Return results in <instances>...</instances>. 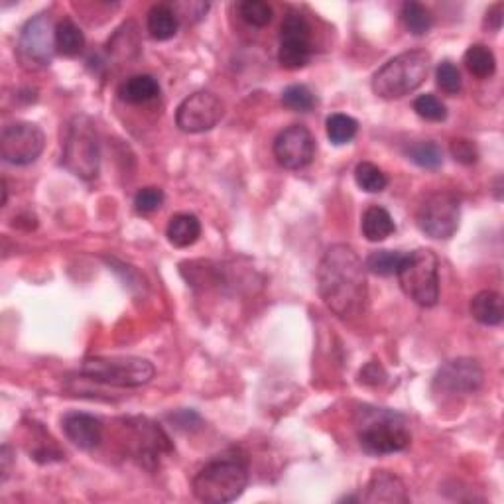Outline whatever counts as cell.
Returning <instances> with one entry per match:
<instances>
[{"label":"cell","mask_w":504,"mask_h":504,"mask_svg":"<svg viewBox=\"0 0 504 504\" xmlns=\"http://www.w3.org/2000/svg\"><path fill=\"white\" fill-rule=\"evenodd\" d=\"M430 54L422 50L404 51L392 58L373 75V91L380 99L392 101L414 93L426 81L430 72Z\"/></svg>","instance_id":"obj_3"},{"label":"cell","mask_w":504,"mask_h":504,"mask_svg":"<svg viewBox=\"0 0 504 504\" xmlns=\"http://www.w3.org/2000/svg\"><path fill=\"white\" fill-rule=\"evenodd\" d=\"M471 315L483 325H500L504 320L502 296L492 290L479 291L471 299Z\"/></svg>","instance_id":"obj_21"},{"label":"cell","mask_w":504,"mask_h":504,"mask_svg":"<svg viewBox=\"0 0 504 504\" xmlns=\"http://www.w3.org/2000/svg\"><path fill=\"white\" fill-rule=\"evenodd\" d=\"M0 461H3V483L8 479L11 475V447L4 446L3 454H0Z\"/></svg>","instance_id":"obj_36"},{"label":"cell","mask_w":504,"mask_h":504,"mask_svg":"<svg viewBox=\"0 0 504 504\" xmlns=\"http://www.w3.org/2000/svg\"><path fill=\"white\" fill-rule=\"evenodd\" d=\"M317 284L323 304L335 315L351 320L365 312L368 288L365 264L349 244H333L327 249L317 268Z\"/></svg>","instance_id":"obj_1"},{"label":"cell","mask_w":504,"mask_h":504,"mask_svg":"<svg viewBox=\"0 0 504 504\" xmlns=\"http://www.w3.org/2000/svg\"><path fill=\"white\" fill-rule=\"evenodd\" d=\"M282 103L290 111L307 112L315 107V97L307 89L306 85H290L288 89L282 93Z\"/></svg>","instance_id":"obj_30"},{"label":"cell","mask_w":504,"mask_h":504,"mask_svg":"<svg viewBox=\"0 0 504 504\" xmlns=\"http://www.w3.org/2000/svg\"><path fill=\"white\" fill-rule=\"evenodd\" d=\"M402 22L406 30L414 36H423L433 26V16L426 6L420 3H404L402 6Z\"/></svg>","instance_id":"obj_26"},{"label":"cell","mask_w":504,"mask_h":504,"mask_svg":"<svg viewBox=\"0 0 504 504\" xmlns=\"http://www.w3.org/2000/svg\"><path fill=\"white\" fill-rule=\"evenodd\" d=\"M414 111L418 112L422 119L431 122H441L447 119V107L444 105V101L431 93L420 95L418 99L414 101Z\"/></svg>","instance_id":"obj_31"},{"label":"cell","mask_w":504,"mask_h":504,"mask_svg":"<svg viewBox=\"0 0 504 504\" xmlns=\"http://www.w3.org/2000/svg\"><path fill=\"white\" fill-rule=\"evenodd\" d=\"M56 28L48 12L34 16L24 24L19 40V54L26 66L46 67L54 58Z\"/></svg>","instance_id":"obj_10"},{"label":"cell","mask_w":504,"mask_h":504,"mask_svg":"<svg viewBox=\"0 0 504 504\" xmlns=\"http://www.w3.org/2000/svg\"><path fill=\"white\" fill-rule=\"evenodd\" d=\"M225 114V105L215 93L198 91L183 99L175 111V125L188 135H199L219 125Z\"/></svg>","instance_id":"obj_11"},{"label":"cell","mask_w":504,"mask_h":504,"mask_svg":"<svg viewBox=\"0 0 504 504\" xmlns=\"http://www.w3.org/2000/svg\"><path fill=\"white\" fill-rule=\"evenodd\" d=\"M485 383V373L475 359L447 361L433 376L431 391L444 398L467 396L479 391Z\"/></svg>","instance_id":"obj_12"},{"label":"cell","mask_w":504,"mask_h":504,"mask_svg":"<svg viewBox=\"0 0 504 504\" xmlns=\"http://www.w3.org/2000/svg\"><path fill=\"white\" fill-rule=\"evenodd\" d=\"M404 256L406 254L396 251H375L367 256L365 268L376 276H392L400 268Z\"/></svg>","instance_id":"obj_27"},{"label":"cell","mask_w":504,"mask_h":504,"mask_svg":"<svg viewBox=\"0 0 504 504\" xmlns=\"http://www.w3.org/2000/svg\"><path fill=\"white\" fill-rule=\"evenodd\" d=\"M238 14L254 28H264L272 20V6L268 3H262V0H244V3L238 4Z\"/></svg>","instance_id":"obj_29"},{"label":"cell","mask_w":504,"mask_h":504,"mask_svg":"<svg viewBox=\"0 0 504 504\" xmlns=\"http://www.w3.org/2000/svg\"><path fill=\"white\" fill-rule=\"evenodd\" d=\"M160 95V83L152 75H132L119 87V97L128 105H146Z\"/></svg>","instance_id":"obj_17"},{"label":"cell","mask_w":504,"mask_h":504,"mask_svg":"<svg viewBox=\"0 0 504 504\" xmlns=\"http://www.w3.org/2000/svg\"><path fill=\"white\" fill-rule=\"evenodd\" d=\"M66 438L79 449H93L101 444L103 423L85 412H69L64 418Z\"/></svg>","instance_id":"obj_15"},{"label":"cell","mask_w":504,"mask_h":504,"mask_svg":"<svg viewBox=\"0 0 504 504\" xmlns=\"http://www.w3.org/2000/svg\"><path fill=\"white\" fill-rule=\"evenodd\" d=\"M309 24L299 12H288L280 26V48L278 61L284 69L296 72L309 64L312 59V40H309Z\"/></svg>","instance_id":"obj_13"},{"label":"cell","mask_w":504,"mask_h":504,"mask_svg":"<svg viewBox=\"0 0 504 504\" xmlns=\"http://www.w3.org/2000/svg\"><path fill=\"white\" fill-rule=\"evenodd\" d=\"M406 156H408V160H412L415 166L426 167V170H436V167L444 164L441 146L438 143H431V140H420V143L410 144L406 148Z\"/></svg>","instance_id":"obj_24"},{"label":"cell","mask_w":504,"mask_h":504,"mask_svg":"<svg viewBox=\"0 0 504 504\" xmlns=\"http://www.w3.org/2000/svg\"><path fill=\"white\" fill-rule=\"evenodd\" d=\"M406 296L422 307H433L439 299V260L433 251L418 249L404 256L396 272Z\"/></svg>","instance_id":"obj_5"},{"label":"cell","mask_w":504,"mask_h":504,"mask_svg":"<svg viewBox=\"0 0 504 504\" xmlns=\"http://www.w3.org/2000/svg\"><path fill=\"white\" fill-rule=\"evenodd\" d=\"M459 217H461V205L457 196L451 191H436L422 203L418 227L431 238L447 241L457 233Z\"/></svg>","instance_id":"obj_8"},{"label":"cell","mask_w":504,"mask_h":504,"mask_svg":"<svg viewBox=\"0 0 504 504\" xmlns=\"http://www.w3.org/2000/svg\"><path fill=\"white\" fill-rule=\"evenodd\" d=\"M361 229L367 241L383 243L396 231V225L392 215L388 213L384 207L373 205L365 211V215H362Z\"/></svg>","instance_id":"obj_20"},{"label":"cell","mask_w":504,"mask_h":504,"mask_svg":"<svg viewBox=\"0 0 504 504\" xmlns=\"http://www.w3.org/2000/svg\"><path fill=\"white\" fill-rule=\"evenodd\" d=\"M64 166L81 180H93L99 174V135H97L93 119L87 114H75L69 120L64 143Z\"/></svg>","instance_id":"obj_4"},{"label":"cell","mask_w":504,"mask_h":504,"mask_svg":"<svg viewBox=\"0 0 504 504\" xmlns=\"http://www.w3.org/2000/svg\"><path fill=\"white\" fill-rule=\"evenodd\" d=\"M408 492L400 477L391 471H375L367 485L365 502H408Z\"/></svg>","instance_id":"obj_16"},{"label":"cell","mask_w":504,"mask_h":504,"mask_svg":"<svg viewBox=\"0 0 504 504\" xmlns=\"http://www.w3.org/2000/svg\"><path fill=\"white\" fill-rule=\"evenodd\" d=\"M325 127H327V138H330L335 146L349 144L359 132V122L349 117V114H341V112L331 114V117L327 119Z\"/></svg>","instance_id":"obj_25"},{"label":"cell","mask_w":504,"mask_h":504,"mask_svg":"<svg viewBox=\"0 0 504 504\" xmlns=\"http://www.w3.org/2000/svg\"><path fill=\"white\" fill-rule=\"evenodd\" d=\"M412 436L391 412H378L359 431V444L368 455H391L410 446Z\"/></svg>","instance_id":"obj_7"},{"label":"cell","mask_w":504,"mask_h":504,"mask_svg":"<svg viewBox=\"0 0 504 504\" xmlns=\"http://www.w3.org/2000/svg\"><path fill=\"white\" fill-rule=\"evenodd\" d=\"M81 373L95 380V383L119 386V388H138L148 384L154 378L152 362L140 357H119L87 359L81 367Z\"/></svg>","instance_id":"obj_6"},{"label":"cell","mask_w":504,"mask_h":504,"mask_svg":"<svg viewBox=\"0 0 504 504\" xmlns=\"http://www.w3.org/2000/svg\"><path fill=\"white\" fill-rule=\"evenodd\" d=\"M164 191L160 188H143L135 198V207L140 215H150L162 207Z\"/></svg>","instance_id":"obj_33"},{"label":"cell","mask_w":504,"mask_h":504,"mask_svg":"<svg viewBox=\"0 0 504 504\" xmlns=\"http://www.w3.org/2000/svg\"><path fill=\"white\" fill-rule=\"evenodd\" d=\"M355 182L359 188L367 193H380V191H384L388 185L386 174L380 170L378 166L370 164V162H361L355 167Z\"/></svg>","instance_id":"obj_28"},{"label":"cell","mask_w":504,"mask_h":504,"mask_svg":"<svg viewBox=\"0 0 504 504\" xmlns=\"http://www.w3.org/2000/svg\"><path fill=\"white\" fill-rule=\"evenodd\" d=\"M166 236L178 249H188L196 244L201 236V223L196 215L191 213H178L170 219L166 229Z\"/></svg>","instance_id":"obj_19"},{"label":"cell","mask_w":504,"mask_h":504,"mask_svg":"<svg viewBox=\"0 0 504 504\" xmlns=\"http://www.w3.org/2000/svg\"><path fill=\"white\" fill-rule=\"evenodd\" d=\"M249 485V465L238 454L221 455L193 477V494L201 502L225 504L236 500Z\"/></svg>","instance_id":"obj_2"},{"label":"cell","mask_w":504,"mask_h":504,"mask_svg":"<svg viewBox=\"0 0 504 504\" xmlns=\"http://www.w3.org/2000/svg\"><path fill=\"white\" fill-rule=\"evenodd\" d=\"M384 376H386L384 370H383V367L378 365V362H368V365L361 370V380L365 384H370V386L383 384Z\"/></svg>","instance_id":"obj_35"},{"label":"cell","mask_w":504,"mask_h":504,"mask_svg":"<svg viewBox=\"0 0 504 504\" xmlns=\"http://www.w3.org/2000/svg\"><path fill=\"white\" fill-rule=\"evenodd\" d=\"M449 152L454 156L455 162L463 166H473L477 160H479V150H477V146L467 138L451 140Z\"/></svg>","instance_id":"obj_34"},{"label":"cell","mask_w":504,"mask_h":504,"mask_svg":"<svg viewBox=\"0 0 504 504\" xmlns=\"http://www.w3.org/2000/svg\"><path fill=\"white\" fill-rule=\"evenodd\" d=\"M85 48V36L79 26L74 20H61L56 26V50L61 56L75 58Z\"/></svg>","instance_id":"obj_22"},{"label":"cell","mask_w":504,"mask_h":504,"mask_svg":"<svg viewBox=\"0 0 504 504\" xmlns=\"http://www.w3.org/2000/svg\"><path fill=\"white\" fill-rule=\"evenodd\" d=\"M465 67L469 74H473L477 79H489L497 72V59H494L492 51L483 46V43H475V46L465 51Z\"/></svg>","instance_id":"obj_23"},{"label":"cell","mask_w":504,"mask_h":504,"mask_svg":"<svg viewBox=\"0 0 504 504\" xmlns=\"http://www.w3.org/2000/svg\"><path fill=\"white\" fill-rule=\"evenodd\" d=\"M438 87L447 95H457L461 91V74L451 64V61H441L436 69Z\"/></svg>","instance_id":"obj_32"},{"label":"cell","mask_w":504,"mask_h":504,"mask_svg":"<svg viewBox=\"0 0 504 504\" xmlns=\"http://www.w3.org/2000/svg\"><path fill=\"white\" fill-rule=\"evenodd\" d=\"M486 16H489V20L494 22L492 28L500 30V26H502V4H494Z\"/></svg>","instance_id":"obj_37"},{"label":"cell","mask_w":504,"mask_h":504,"mask_svg":"<svg viewBox=\"0 0 504 504\" xmlns=\"http://www.w3.org/2000/svg\"><path fill=\"white\" fill-rule=\"evenodd\" d=\"M146 28L152 40L158 42L172 40L180 28V19L170 4H156L150 8Z\"/></svg>","instance_id":"obj_18"},{"label":"cell","mask_w":504,"mask_h":504,"mask_svg":"<svg viewBox=\"0 0 504 504\" xmlns=\"http://www.w3.org/2000/svg\"><path fill=\"white\" fill-rule=\"evenodd\" d=\"M46 146L43 130L34 122H12L0 135V156L6 164L28 166L36 162Z\"/></svg>","instance_id":"obj_9"},{"label":"cell","mask_w":504,"mask_h":504,"mask_svg":"<svg viewBox=\"0 0 504 504\" xmlns=\"http://www.w3.org/2000/svg\"><path fill=\"white\" fill-rule=\"evenodd\" d=\"M274 156L286 170H302L315 156V138L302 125L284 128L274 140Z\"/></svg>","instance_id":"obj_14"}]
</instances>
